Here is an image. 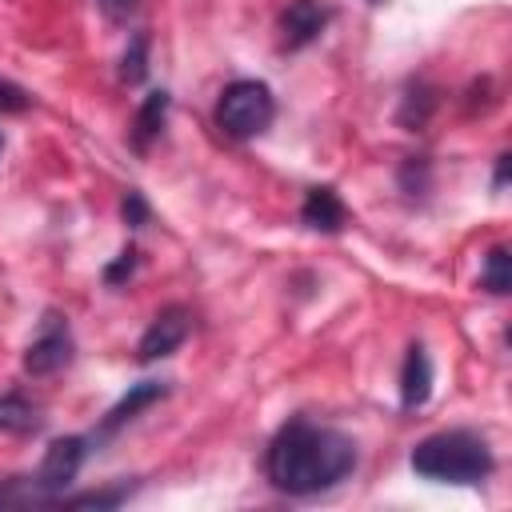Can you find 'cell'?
I'll list each match as a JSON object with an SVG mask.
<instances>
[{
	"label": "cell",
	"instance_id": "277c9868",
	"mask_svg": "<svg viewBox=\"0 0 512 512\" xmlns=\"http://www.w3.org/2000/svg\"><path fill=\"white\" fill-rule=\"evenodd\" d=\"M84 456H88V440L84 436H60V440H52L44 448V460H40L36 476H28L32 492H36V504L56 500V492H64L76 480Z\"/></svg>",
	"mask_w": 512,
	"mask_h": 512
},
{
	"label": "cell",
	"instance_id": "44dd1931",
	"mask_svg": "<svg viewBox=\"0 0 512 512\" xmlns=\"http://www.w3.org/2000/svg\"><path fill=\"white\" fill-rule=\"evenodd\" d=\"M504 176H508V156H496V188L504 184Z\"/></svg>",
	"mask_w": 512,
	"mask_h": 512
},
{
	"label": "cell",
	"instance_id": "ac0fdd59",
	"mask_svg": "<svg viewBox=\"0 0 512 512\" xmlns=\"http://www.w3.org/2000/svg\"><path fill=\"white\" fill-rule=\"evenodd\" d=\"M28 108V92L12 80H0V112H24Z\"/></svg>",
	"mask_w": 512,
	"mask_h": 512
},
{
	"label": "cell",
	"instance_id": "9a60e30c",
	"mask_svg": "<svg viewBox=\"0 0 512 512\" xmlns=\"http://www.w3.org/2000/svg\"><path fill=\"white\" fill-rule=\"evenodd\" d=\"M436 108V96L420 84V88H412L408 96H404V108H400V124H408V128H420L424 120H428V112Z\"/></svg>",
	"mask_w": 512,
	"mask_h": 512
},
{
	"label": "cell",
	"instance_id": "d6986e66",
	"mask_svg": "<svg viewBox=\"0 0 512 512\" xmlns=\"http://www.w3.org/2000/svg\"><path fill=\"white\" fill-rule=\"evenodd\" d=\"M132 268H136V248H124V252L104 268V280H108V284H120L124 276H132Z\"/></svg>",
	"mask_w": 512,
	"mask_h": 512
},
{
	"label": "cell",
	"instance_id": "e0dca14e",
	"mask_svg": "<svg viewBox=\"0 0 512 512\" xmlns=\"http://www.w3.org/2000/svg\"><path fill=\"white\" fill-rule=\"evenodd\" d=\"M120 212H124V220L132 224V228H140V224H148V200L132 188V192H124V200H120Z\"/></svg>",
	"mask_w": 512,
	"mask_h": 512
},
{
	"label": "cell",
	"instance_id": "5bb4252c",
	"mask_svg": "<svg viewBox=\"0 0 512 512\" xmlns=\"http://www.w3.org/2000/svg\"><path fill=\"white\" fill-rule=\"evenodd\" d=\"M484 288L488 292H496V296H504L508 288H512V256H508V248L504 244H496L488 256H484Z\"/></svg>",
	"mask_w": 512,
	"mask_h": 512
},
{
	"label": "cell",
	"instance_id": "7c38bea8",
	"mask_svg": "<svg viewBox=\"0 0 512 512\" xmlns=\"http://www.w3.org/2000/svg\"><path fill=\"white\" fill-rule=\"evenodd\" d=\"M164 120H168V92L160 88V92H148V96H144V104H140V112H136V124H132V144L144 152V148L160 136Z\"/></svg>",
	"mask_w": 512,
	"mask_h": 512
},
{
	"label": "cell",
	"instance_id": "52a82bcc",
	"mask_svg": "<svg viewBox=\"0 0 512 512\" xmlns=\"http://www.w3.org/2000/svg\"><path fill=\"white\" fill-rule=\"evenodd\" d=\"M328 24V8L320 0H292L284 12H280V32H284V44L288 48H304L312 44Z\"/></svg>",
	"mask_w": 512,
	"mask_h": 512
},
{
	"label": "cell",
	"instance_id": "8fae6325",
	"mask_svg": "<svg viewBox=\"0 0 512 512\" xmlns=\"http://www.w3.org/2000/svg\"><path fill=\"white\" fill-rule=\"evenodd\" d=\"M40 424H44V416H40V408L24 392H4L0 396V432L32 436V432H40Z\"/></svg>",
	"mask_w": 512,
	"mask_h": 512
},
{
	"label": "cell",
	"instance_id": "6da1fadb",
	"mask_svg": "<svg viewBox=\"0 0 512 512\" xmlns=\"http://www.w3.org/2000/svg\"><path fill=\"white\" fill-rule=\"evenodd\" d=\"M356 468V444L340 428L312 424L304 416L288 420L264 456L268 480L288 496H312L340 484Z\"/></svg>",
	"mask_w": 512,
	"mask_h": 512
},
{
	"label": "cell",
	"instance_id": "3957f363",
	"mask_svg": "<svg viewBox=\"0 0 512 512\" xmlns=\"http://www.w3.org/2000/svg\"><path fill=\"white\" fill-rule=\"evenodd\" d=\"M276 116V96L264 80H232L224 92H220V104H216V124L236 136V140H252L260 136Z\"/></svg>",
	"mask_w": 512,
	"mask_h": 512
},
{
	"label": "cell",
	"instance_id": "9c48e42d",
	"mask_svg": "<svg viewBox=\"0 0 512 512\" xmlns=\"http://www.w3.org/2000/svg\"><path fill=\"white\" fill-rule=\"evenodd\" d=\"M300 220L312 228V232H340L348 224V208L344 200L336 196V188H308L304 204H300Z\"/></svg>",
	"mask_w": 512,
	"mask_h": 512
},
{
	"label": "cell",
	"instance_id": "2e32d148",
	"mask_svg": "<svg viewBox=\"0 0 512 512\" xmlns=\"http://www.w3.org/2000/svg\"><path fill=\"white\" fill-rule=\"evenodd\" d=\"M132 496L128 484H116V488H104V492H84V496H56L60 504H84V508H116Z\"/></svg>",
	"mask_w": 512,
	"mask_h": 512
},
{
	"label": "cell",
	"instance_id": "7a4b0ae2",
	"mask_svg": "<svg viewBox=\"0 0 512 512\" xmlns=\"http://www.w3.org/2000/svg\"><path fill=\"white\" fill-rule=\"evenodd\" d=\"M412 472L436 484H480L492 472V448L472 428H444L424 436L412 456Z\"/></svg>",
	"mask_w": 512,
	"mask_h": 512
},
{
	"label": "cell",
	"instance_id": "8992f818",
	"mask_svg": "<svg viewBox=\"0 0 512 512\" xmlns=\"http://www.w3.org/2000/svg\"><path fill=\"white\" fill-rule=\"evenodd\" d=\"M188 328H192V312L184 304H168L152 316V324L144 328L140 344H136V356L148 364V360H164L172 356L184 340H188Z\"/></svg>",
	"mask_w": 512,
	"mask_h": 512
},
{
	"label": "cell",
	"instance_id": "30bf717a",
	"mask_svg": "<svg viewBox=\"0 0 512 512\" xmlns=\"http://www.w3.org/2000/svg\"><path fill=\"white\" fill-rule=\"evenodd\" d=\"M428 396H432V360L420 344H412L404 356V368H400V404L412 412V408L428 404Z\"/></svg>",
	"mask_w": 512,
	"mask_h": 512
},
{
	"label": "cell",
	"instance_id": "ba28073f",
	"mask_svg": "<svg viewBox=\"0 0 512 512\" xmlns=\"http://www.w3.org/2000/svg\"><path fill=\"white\" fill-rule=\"evenodd\" d=\"M164 396H168V384H164V380H140V384H132V388L108 408V416L100 420V432H96V436H112L116 428H124L128 420H136V412L152 408V404L164 400Z\"/></svg>",
	"mask_w": 512,
	"mask_h": 512
},
{
	"label": "cell",
	"instance_id": "4fadbf2b",
	"mask_svg": "<svg viewBox=\"0 0 512 512\" xmlns=\"http://www.w3.org/2000/svg\"><path fill=\"white\" fill-rule=\"evenodd\" d=\"M148 48H152L148 32H136V36L128 40V48H124V56H120V80H124V84H140V80L148 76Z\"/></svg>",
	"mask_w": 512,
	"mask_h": 512
},
{
	"label": "cell",
	"instance_id": "7402d4cb",
	"mask_svg": "<svg viewBox=\"0 0 512 512\" xmlns=\"http://www.w3.org/2000/svg\"><path fill=\"white\" fill-rule=\"evenodd\" d=\"M0 152H4V132H0Z\"/></svg>",
	"mask_w": 512,
	"mask_h": 512
},
{
	"label": "cell",
	"instance_id": "5b68a950",
	"mask_svg": "<svg viewBox=\"0 0 512 512\" xmlns=\"http://www.w3.org/2000/svg\"><path fill=\"white\" fill-rule=\"evenodd\" d=\"M68 360H72V332H68V324L56 312H48L44 324H40V336L24 352V372L28 376H52Z\"/></svg>",
	"mask_w": 512,
	"mask_h": 512
},
{
	"label": "cell",
	"instance_id": "ffe728a7",
	"mask_svg": "<svg viewBox=\"0 0 512 512\" xmlns=\"http://www.w3.org/2000/svg\"><path fill=\"white\" fill-rule=\"evenodd\" d=\"M96 8L112 20V24H124L128 16H136V8H140V0H96Z\"/></svg>",
	"mask_w": 512,
	"mask_h": 512
}]
</instances>
